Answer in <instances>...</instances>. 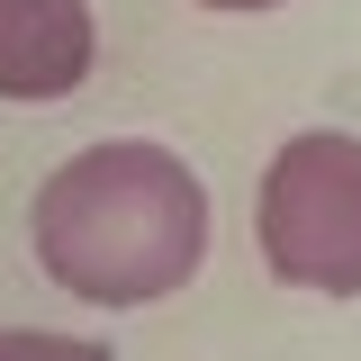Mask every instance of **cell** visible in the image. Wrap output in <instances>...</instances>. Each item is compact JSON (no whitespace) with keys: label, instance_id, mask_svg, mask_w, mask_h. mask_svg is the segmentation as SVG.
I'll use <instances>...</instances> for the list:
<instances>
[{"label":"cell","instance_id":"obj_3","mask_svg":"<svg viewBox=\"0 0 361 361\" xmlns=\"http://www.w3.org/2000/svg\"><path fill=\"white\" fill-rule=\"evenodd\" d=\"M90 73L82 0H0V99H63Z\"/></svg>","mask_w":361,"mask_h":361},{"label":"cell","instance_id":"obj_1","mask_svg":"<svg viewBox=\"0 0 361 361\" xmlns=\"http://www.w3.org/2000/svg\"><path fill=\"white\" fill-rule=\"evenodd\" d=\"M208 253V190L163 145H90L37 190V262L99 307L180 289Z\"/></svg>","mask_w":361,"mask_h":361},{"label":"cell","instance_id":"obj_4","mask_svg":"<svg viewBox=\"0 0 361 361\" xmlns=\"http://www.w3.org/2000/svg\"><path fill=\"white\" fill-rule=\"evenodd\" d=\"M0 361H109V343H82V334H0Z\"/></svg>","mask_w":361,"mask_h":361},{"label":"cell","instance_id":"obj_2","mask_svg":"<svg viewBox=\"0 0 361 361\" xmlns=\"http://www.w3.org/2000/svg\"><path fill=\"white\" fill-rule=\"evenodd\" d=\"M262 253L289 289H361V135H289L262 180Z\"/></svg>","mask_w":361,"mask_h":361},{"label":"cell","instance_id":"obj_5","mask_svg":"<svg viewBox=\"0 0 361 361\" xmlns=\"http://www.w3.org/2000/svg\"><path fill=\"white\" fill-rule=\"evenodd\" d=\"M208 9H271V0H208Z\"/></svg>","mask_w":361,"mask_h":361}]
</instances>
